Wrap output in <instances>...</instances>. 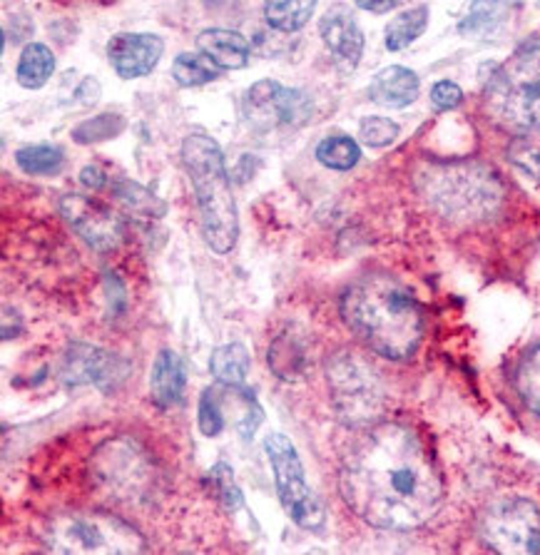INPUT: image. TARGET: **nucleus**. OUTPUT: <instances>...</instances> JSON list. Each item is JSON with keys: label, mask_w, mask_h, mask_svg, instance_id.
<instances>
[{"label": "nucleus", "mask_w": 540, "mask_h": 555, "mask_svg": "<svg viewBox=\"0 0 540 555\" xmlns=\"http://www.w3.org/2000/svg\"><path fill=\"white\" fill-rule=\"evenodd\" d=\"M329 393L339 422L351 428H371L384 414V384L353 351H336L326 361Z\"/></svg>", "instance_id": "423d86ee"}, {"label": "nucleus", "mask_w": 540, "mask_h": 555, "mask_svg": "<svg viewBox=\"0 0 540 555\" xmlns=\"http://www.w3.org/2000/svg\"><path fill=\"white\" fill-rule=\"evenodd\" d=\"M163 53V38L152 36V33H117L107 43L110 65L125 80L150 75L157 67Z\"/></svg>", "instance_id": "f8f14e48"}, {"label": "nucleus", "mask_w": 540, "mask_h": 555, "mask_svg": "<svg viewBox=\"0 0 540 555\" xmlns=\"http://www.w3.org/2000/svg\"><path fill=\"white\" fill-rule=\"evenodd\" d=\"M113 195L120 199L132 215L147 217V220H159V217H165V212H167L163 199H159L157 195H152L147 188H142V184L132 182V180L113 182Z\"/></svg>", "instance_id": "4be33fe9"}, {"label": "nucleus", "mask_w": 540, "mask_h": 555, "mask_svg": "<svg viewBox=\"0 0 540 555\" xmlns=\"http://www.w3.org/2000/svg\"><path fill=\"white\" fill-rule=\"evenodd\" d=\"M353 3L367 13H389L394 8H399L403 0H353Z\"/></svg>", "instance_id": "72a5a7b5"}, {"label": "nucleus", "mask_w": 540, "mask_h": 555, "mask_svg": "<svg viewBox=\"0 0 540 555\" xmlns=\"http://www.w3.org/2000/svg\"><path fill=\"white\" fill-rule=\"evenodd\" d=\"M80 180H82V184H86V188H90V190H103L107 175H105L103 170H100L98 165H88L86 170L80 172Z\"/></svg>", "instance_id": "f704fd0d"}, {"label": "nucleus", "mask_w": 540, "mask_h": 555, "mask_svg": "<svg viewBox=\"0 0 540 555\" xmlns=\"http://www.w3.org/2000/svg\"><path fill=\"white\" fill-rule=\"evenodd\" d=\"M209 478H213V486L217 489V495L222 499V503L230 511H237L244 506V495L242 491L237 489V483H234V476L232 470L227 464H217L213 468V474H209Z\"/></svg>", "instance_id": "2f4dec72"}, {"label": "nucleus", "mask_w": 540, "mask_h": 555, "mask_svg": "<svg viewBox=\"0 0 540 555\" xmlns=\"http://www.w3.org/2000/svg\"><path fill=\"white\" fill-rule=\"evenodd\" d=\"M61 212L67 224H70L92 249L110 251L120 245L123 222L113 215V209L100 205V202L82 195H65L61 199Z\"/></svg>", "instance_id": "9b49d317"}, {"label": "nucleus", "mask_w": 540, "mask_h": 555, "mask_svg": "<svg viewBox=\"0 0 540 555\" xmlns=\"http://www.w3.org/2000/svg\"><path fill=\"white\" fill-rule=\"evenodd\" d=\"M184 382H188L184 361L170 349L159 351L155 359V366H152V378H150V391L157 406L170 409L175 403H180Z\"/></svg>", "instance_id": "f3484780"}, {"label": "nucleus", "mask_w": 540, "mask_h": 555, "mask_svg": "<svg viewBox=\"0 0 540 555\" xmlns=\"http://www.w3.org/2000/svg\"><path fill=\"white\" fill-rule=\"evenodd\" d=\"M339 491L369 526L413 531L436 516L443 483L424 441L401 424H376L351 446L339 470Z\"/></svg>", "instance_id": "f257e3e1"}, {"label": "nucleus", "mask_w": 540, "mask_h": 555, "mask_svg": "<svg viewBox=\"0 0 540 555\" xmlns=\"http://www.w3.org/2000/svg\"><path fill=\"white\" fill-rule=\"evenodd\" d=\"M461 100H463V90L451 80L436 82L432 90V103L436 111H453L455 105H461Z\"/></svg>", "instance_id": "473e14b6"}, {"label": "nucleus", "mask_w": 540, "mask_h": 555, "mask_svg": "<svg viewBox=\"0 0 540 555\" xmlns=\"http://www.w3.org/2000/svg\"><path fill=\"white\" fill-rule=\"evenodd\" d=\"M359 134L371 147H386L399 138V125L386 117H364L359 125Z\"/></svg>", "instance_id": "7c9ffc66"}, {"label": "nucleus", "mask_w": 540, "mask_h": 555, "mask_svg": "<svg viewBox=\"0 0 540 555\" xmlns=\"http://www.w3.org/2000/svg\"><path fill=\"white\" fill-rule=\"evenodd\" d=\"M123 128H125V120L120 115H100L78 125L73 132V138L82 142V145H86V142H103V140H113L115 134H120Z\"/></svg>", "instance_id": "c85d7f7f"}, {"label": "nucleus", "mask_w": 540, "mask_h": 555, "mask_svg": "<svg viewBox=\"0 0 540 555\" xmlns=\"http://www.w3.org/2000/svg\"><path fill=\"white\" fill-rule=\"evenodd\" d=\"M369 95L374 103L386 105V107H409L413 100L419 98V78L416 73H411L409 67L401 65H391L384 67L382 73L371 80L369 86Z\"/></svg>", "instance_id": "2eb2a0df"}, {"label": "nucleus", "mask_w": 540, "mask_h": 555, "mask_svg": "<svg viewBox=\"0 0 540 555\" xmlns=\"http://www.w3.org/2000/svg\"><path fill=\"white\" fill-rule=\"evenodd\" d=\"M125 374H128L125 361L88 344H73L63 369L67 384H98L105 391L113 389L115 382L120 384Z\"/></svg>", "instance_id": "ddd939ff"}, {"label": "nucleus", "mask_w": 540, "mask_h": 555, "mask_svg": "<svg viewBox=\"0 0 540 555\" xmlns=\"http://www.w3.org/2000/svg\"><path fill=\"white\" fill-rule=\"evenodd\" d=\"M503 13V0H476V3L471 5L466 21L461 23V33H466V36H484V33L493 30L496 25L501 23Z\"/></svg>", "instance_id": "bb28decb"}, {"label": "nucleus", "mask_w": 540, "mask_h": 555, "mask_svg": "<svg viewBox=\"0 0 540 555\" xmlns=\"http://www.w3.org/2000/svg\"><path fill=\"white\" fill-rule=\"evenodd\" d=\"M486 113L513 134L540 132V40L523 43L486 86Z\"/></svg>", "instance_id": "20e7f679"}, {"label": "nucleus", "mask_w": 540, "mask_h": 555, "mask_svg": "<svg viewBox=\"0 0 540 555\" xmlns=\"http://www.w3.org/2000/svg\"><path fill=\"white\" fill-rule=\"evenodd\" d=\"M314 11L317 0H265V21L282 33L301 30Z\"/></svg>", "instance_id": "6ab92c4d"}, {"label": "nucleus", "mask_w": 540, "mask_h": 555, "mask_svg": "<svg viewBox=\"0 0 540 555\" xmlns=\"http://www.w3.org/2000/svg\"><path fill=\"white\" fill-rule=\"evenodd\" d=\"M432 205L453 220H484L501 202V188L491 172L478 165L434 167L424 178Z\"/></svg>", "instance_id": "0eeeda50"}, {"label": "nucleus", "mask_w": 540, "mask_h": 555, "mask_svg": "<svg viewBox=\"0 0 540 555\" xmlns=\"http://www.w3.org/2000/svg\"><path fill=\"white\" fill-rule=\"evenodd\" d=\"M509 159L533 180H540V132L520 134L509 147Z\"/></svg>", "instance_id": "cd10ccee"}, {"label": "nucleus", "mask_w": 540, "mask_h": 555, "mask_svg": "<svg viewBox=\"0 0 540 555\" xmlns=\"http://www.w3.org/2000/svg\"><path fill=\"white\" fill-rule=\"evenodd\" d=\"M215 378L222 386H242L249 372V351L244 344H227V347L215 349L213 361H209Z\"/></svg>", "instance_id": "aec40b11"}, {"label": "nucleus", "mask_w": 540, "mask_h": 555, "mask_svg": "<svg viewBox=\"0 0 540 555\" xmlns=\"http://www.w3.org/2000/svg\"><path fill=\"white\" fill-rule=\"evenodd\" d=\"M480 535L496 553H540V513L526 499L498 501L480 518Z\"/></svg>", "instance_id": "1a4fd4ad"}, {"label": "nucleus", "mask_w": 540, "mask_h": 555, "mask_svg": "<svg viewBox=\"0 0 540 555\" xmlns=\"http://www.w3.org/2000/svg\"><path fill=\"white\" fill-rule=\"evenodd\" d=\"M15 163H18L25 175H33V178H50V175H57L63 170L65 155L53 145H28L18 150Z\"/></svg>", "instance_id": "b1692460"}, {"label": "nucleus", "mask_w": 540, "mask_h": 555, "mask_svg": "<svg viewBox=\"0 0 540 555\" xmlns=\"http://www.w3.org/2000/svg\"><path fill=\"white\" fill-rule=\"evenodd\" d=\"M319 33L326 48L339 57L342 63L357 67L361 55H364V33H361L357 18L346 5H336L329 11L322 23H319Z\"/></svg>", "instance_id": "4468645a"}, {"label": "nucleus", "mask_w": 540, "mask_h": 555, "mask_svg": "<svg viewBox=\"0 0 540 555\" xmlns=\"http://www.w3.org/2000/svg\"><path fill=\"white\" fill-rule=\"evenodd\" d=\"M317 159L324 167L346 172L359 163L361 150L357 142H353L351 138H346V134H332V138H324L317 145Z\"/></svg>", "instance_id": "393cba45"}, {"label": "nucleus", "mask_w": 540, "mask_h": 555, "mask_svg": "<svg viewBox=\"0 0 540 555\" xmlns=\"http://www.w3.org/2000/svg\"><path fill=\"white\" fill-rule=\"evenodd\" d=\"M269 464L274 470L277 493L282 508L301 528H319L324 524V508L304 481V466L294 443L284 434H269L265 441Z\"/></svg>", "instance_id": "6e6552de"}, {"label": "nucleus", "mask_w": 540, "mask_h": 555, "mask_svg": "<svg viewBox=\"0 0 540 555\" xmlns=\"http://www.w3.org/2000/svg\"><path fill=\"white\" fill-rule=\"evenodd\" d=\"M516 386L526 406L540 416V344L523 357L516 374Z\"/></svg>", "instance_id": "a878e982"}, {"label": "nucleus", "mask_w": 540, "mask_h": 555, "mask_svg": "<svg viewBox=\"0 0 540 555\" xmlns=\"http://www.w3.org/2000/svg\"><path fill=\"white\" fill-rule=\"evenodd\" d=\"M428 28V8L426 5H416L411 11H403L401 15L386 25V48L389 50H403L409 48L413 40L424 36V30Z\"/></svg>", "instance_id": "412c9836"}, {"label": "nucleus", "mask_w": 540, "mask_h": 555, "mask_svg": "<svg viewBox=\"0 0 540 555\" xmlns=\"http://www.w3.org/2000/svg\"><path fill=\"white\" fill-rule=\"evenodd\" d=\"M172 75L177 86L195 88V86H207V82L217 80L219 75H222V67H219L213 57H207L205 53L200 55L182 53L177 55V61L172 63Z\"/></svg>", "instance_id": "5701e85b"}, {"label": "nucleus", "mask_w": 540, "mask_h": 555, "mask_svg": "<svg viewBox=\"0 0 540 555\" xmlns=\"http://www.w3.org/2000/svg\"><path fill=\"white\" fill-rule=\"evenodd\" d=\"M48 551L61 555H130L145 551V541L125 520L107 513H67L46 528Z\"/></svg>", "instance_id": "39448f33"}, {"label": "nucleus", "mask_w": 540, "mask_h": 555, "mask_svg": "<svg viewBox=\"0 0 540 555\" xmlns=\"http://www.w3.org/2000/svg\"><path fill=\"white\" fill-rule=\"evenodd\" d=\"M197 422H200V431L205 434L207 439H215V436L224 431V411H222V403H219L217 389L202 391Z\"/></svg>", "instance_id": "c756f323"}, {"label": "nucleus", "mask_w": 540, "mask_h": 555, "mask_svg": "<svg viewBox=\"0 0 540 555\" xmlns=\"http://www.w3.org/2000/svg\"><path fill=\"white\" fill-rule=\"evenodd\" d=\"M182 163L195 188L205 242L217 255H227L237 245L240 215L224 170L222 150L207 134H190L182 142Z\"/></svg>", "instance_id": "7ed1b4c3"}, {"label": "nucleus", "mask_w": 540, "mask_h": 555, "mask_svg": "<svg viewBox=\"0 0 540 555\" xmlns=\"http://www.w3.org/2000/svg\"><path fill=\"white\" fill-rule=\"evenodd\" d=\"M244 111L255 128L269 130L277 125H301L311 115V100L277 80H259L249 88Z\"/></svg>", "instance_id": "9d476101"}, {"label": "nucleus", "mask_w": 540, "mask_h": 555, "mask_svg": "<svg viewBox=\"0 0 540 555\" xmlns=\"http://www.w3.org/2000/svg\"><path fill=\"white\" fill-rule=\"evenodd\" d=\"M197 48L222 70H242L249 63V43L237 30L209 28L197 36Z\"/></svg>", "instance_id": "dca6fc26"}, {"label": "nucleus", "mask_w": 540, "mask_h": 555, "mask_svg": "<svg viewBox=\"0 0 540 555\" xmlns=\"http://www.w3.org/2000/svg\"><path fill=\"white\" fill-rule=\"evenodd\" d=\"M342 317L371 351L403 361L419 349L424 317L413 294L389 274H369L342 297Z\"/></svg>", "instance_id": "f03ea898"}, {"label": "nucleus", "mask_w": 540, "mask_h": 555, "mask_svg": "<svg viewBox=\"0 0 540 555\" xmlns=\"http://www.w3.org/2000/svg\"><path fill=\"white\" fill-rule=\"evenodd\" d=\"M53 73H55L53 50L43 43L25 46V50L21 53L18 67H15V78H18L23 88H28V90L43 88L46 82L53 78Z\"/></svg>", "instance_id": "a211bd4d"}]
</instances>
